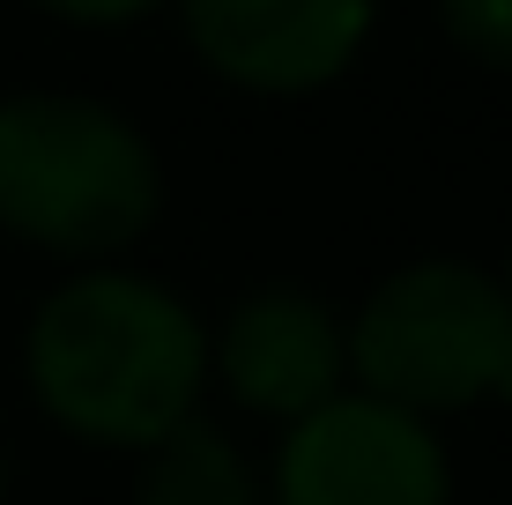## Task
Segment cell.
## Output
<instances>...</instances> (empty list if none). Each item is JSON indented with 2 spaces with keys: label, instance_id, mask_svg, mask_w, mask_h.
Returning a JSON list of instances; mask_svg holds the SVG:
<instances>
[{
  "label": "cell",
  "instance_id": "cell-1",
  "mask_svg": "<svg viewBox=\"0 0 512 505\" xmlns=\"http://www.w3.org/2000/svg\"><path fill=\"white\" fill-rule=\"evenodd\" d=\"M23 364H30V394L52 424H67L90 446H141L149 454L201 402L208 335L164 283L90 268L38 305Z\"/></svg>",
  "mask_w": 512,
  "mask_h": 505
},
{
  "label": "cell",
  "instance_id": "cell-2",
  "mask_svg": "<svg viewBox=\"0 0 512 505\" xmlns=\"http://www.w3.org/2000/svg\"><path fill=\"white\" fill-rule=\"evenodd\" d=\"M164 171L127 112L75 90L0 97V223L45 253H119L156 223Z\"/></svg>",
  "mask_w": 512,
  "mask_h": 505
},
{
  "label": "cell",
  "instance_id": "cell-3",
  "mask_svg": "<svg viewBox=\"0 0 512 505\" xmlns=\"http://www.w3.org/2000/svg\"><path fill=\"white\" fill-rule=\"evenodd\" d=\"M349 372L386 409H468L505 394L512 379V305L505 283L468 260H416L364 298L357 327H342Z\"/></svg>",
  "mask_w": 512,
  "mask_h": 505
},
{
  "label": "cell",
  "instance_id": "cell-4",
  "mask_svg": "<svg viewBox=\"0 0 512 505\" xmlns=\"http://www.w3.org/2000/svg\"><path fill=\"white\" fill-rule=\"evenodd\" d=\"M275 505H453L446 446L409 409L334 394L275 454Z\"/></svg>",
  "mask_w": 512,
  "mask_h": 505
},
{
  "label": "cell",
  "instance_id": "cell-5",
  "mask_svg": "<svg viewBox=\"0 0 512 505\" xmlns=\"http://www.w3.org/2000/svg\"><path fill=\"white\" fill-rule=\"evenodd\" d=\"M186 38L223 82L297 97L334 82L372 30V0H179Z\"/></svg>",
  "mask_w": 512,
  "mask_h": 505
},
{
  "label": "cell",
  "instance_id": "cell-6",
  "mask_svg": "<svg viewBox=\"0 0 512 505\" xmlns=\"http://www.w3.org/2000/svg\"><path fill=\"white\" fill-rule=\"evenodd\" d=\"M208 364L223 372V387L245 409L297 424V416L327 409L342 394L349 342H342V320L320 298H305V290H260V298H245L223 320V335L208 342Z\"/></svg>",
  "mask_w": 512,
  "mask_h": 505
},
{
  "label": "cell",
  "instance_id": "cell-7",
  "mask_svg": "<svg viewBox=\"0 0 512 505\" xmlns=\"http://www.w3.org/2000/svg\"><path fill=\"white\" fill-rule=\"evenodd\" d=\"M134 505H260V483L208 416H186L171 439L149 446Z\"/></svg>",
  "mask_w": 512,
  "mask_h": 505
},
{
  "label": "cell",
  "instance_id": "cell-8",
  "mask_svg": "<svg viewBox=\"0 0 512 505\" xmlns=\"http://www.w3.org/2000/svg\"><path fill=\"white\" fill-rule=\"evenodd\" d=\"M446 38L483 67H512V0H438Z\"/></svg>",
  "mask_w": 512,
  "mask_h": 505
},
{
  "label": "cell",
  "instance_id": "cell-9",
  "mask_svg": "<svg viewBox=\"0 0 512 505\" xmlns=\"http://www.w3.org/2000/svg\"><path fill=\"white\" fill-rule=\"evenodd\" d=\"M45 15H67V23H127V15H149L164 0H30Z\"/></svg>",
  "mask_w": 512,
  "mask_h": 505
},
{
  "label": "cell",
  "instance_id": "cell-10",
  "mask_svg": "<svg viewBox=\"0 0 512 505\" xmlns=\"http://www.w3.org/2000/svg\"><path fill=\"white\" fill-rule=\"evenodd\" d=\"M505 305H512V283H505ZM505 394H512V379H505Z\"/></svg>",
  "mask_w": 512,
  "mask_h": 505
},
{
  "label": "cell",
  "instance_id": "cell-11",
  "mask_svg": "<svg viewBox=\"0 0 512 505\" xmlns=\"http://www.w3.org/2000/svg\"><path fill=\"white\" fill-rule=\"evenodd\" d=\"M0 491H8V461H0Z\"/></svg>",
  "mask_w": 512,
  "mask_h": 505
}]
</instances>
